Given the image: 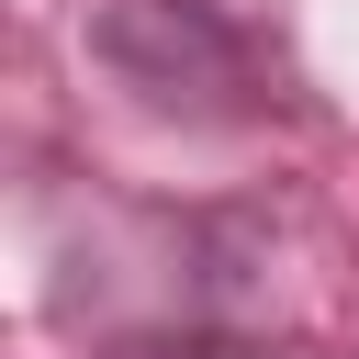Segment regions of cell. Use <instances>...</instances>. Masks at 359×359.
Instances as JSON below:
<instances>
[{
  "mask_svg": "<svg viewBox=\"0 0 359 359\" xmlns=\"http://www.w3.org/2000/svg\"><path fill=\"white\" fill-rule=\"evenodd\" d=\"M123 359H303V348L247 337V325H157V337H123Z\"/></svg>",
  "mask_w": 359,
  "mask_h": 359,
  "instance_id": "1",
  "label": "cell"
}]
</instances>
